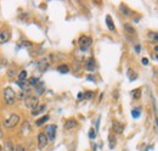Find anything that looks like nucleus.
<instances>
[{"label":"nucleus","mask_w":158,"mask_h":151,"mask_svg":"<svg viewBox=\"0 0 158 151\" xmlns=\"http://www.w3.org/2000/svg\"><path fill=\"white\" fill-rule=\"evenodd\" d=\"M16 98H17V95H16L15 90H13L12 88L6 86V88L3 89V99H4V101H5L6 104H9V105L15 104Z\"/></svg>","instance_id":"f257e3e1"},{"label":"nucleus","mask_w":158,"mask_h":151,"mask_svg":"<svg viewBox=\"0 0 158 151\" xmlns=\"http://www.w3.org/2000/svg\"><path fill=\"white\" fill-rule=\"evenodd\" d=\"M135 51L140 53V51H141V47H140V45H135Z\"/></svg>","instance_id":"2f4dec72"},{"label":"nucleus","mask_w":158,"mask_h":151,"mask_svg":"<svg viewBox=\"0 0 158 151\" xmlns=\"http://www.w3.org/2000/svg\"><path fill=\"white\" fill-rule=\"evenodd\" d=\"M39 82V78H30L29 79V84L30 85H35Z\"/></svg>","instance_id":"c756f323"},{"label":"nucleus","mask_w":158,"mask_h":151,"mask_svg":"<svg viewBox=\"0 0 158 151\" xmlns=\"http://www.w3.org/2000/svg\"><path fill=\"white\" fill-rule=\"evenodd\" d=\"M44 83H40L39 84V86H37V94H43V91H44Z\"/></svg>","instance_id":"bb28decb"},{"label":"nucleus","mask_w":158,"mask_h":151,"mask_svg":"<svg viewBox=\"0 0 158 151\" xmlns=\"http://www.w3.org/2000/svg\"><path fill=\"white\" fill-rule=\"evenodd\" d=\"M45 110H46V106H45V105H42V106H38L35 110H33V111H32V116H35V117H37V116H38V115H40L42 112H44Z\"/></svg>","instance_id":"9b49d317"},{"label":"nucleus","mask_w":158,"mask_h":151,"mask_svg":"<svg viewBox=\"0 0 158 151\" xmlns=\"http://www.w3.org/2000/svg\"><path fill=\"white\" fill-rule=\"evenodd\" d=\"M84 95V98L85 99H91V98H94V91H90V90H88V91H85V93L83 94Z\"/></svg>","instance_id":"393cba45"},{"label":"nucleus","mask_w":158,"mask_h":151,"mask_svg":"<svg viewBox=\"0 0 158 151\" xmlns=\"http://www.w3.org/2000/svg\"><path fill=\"white\" fill-rule=\"evenodd\" d=\"M19 122H20V116L16 115V113H13V115H11L10 117L7 118V120H5L4 126H5L6 128H13Z\"/></svg>","instance_id":"20e7f679"},{"label":"nucleus","mask_w":158,"mask_h":151,"mask_svg":"<svg viewBox=\"0 0 158 151\" xmlns=\"http://www.w3.org/2000/svg\"><path fill=\"white\" fill-rule=\"evenodd\" d=\"M48 121H49V116L45 115V116H43L42 118H39V120L35 121V126H37V127H40V126L45 124V123H46Z\"/></svg>","instance_id":"ddd939ff"},{"label":"nucleus","mask_w":158,"mask_h":151,"mask_svg":"<svg viewBox=\"0 0 158 151\" xmlns=\"http://www.w3.org/2000/svg\"><path fill=\"white\" fill-rule=\"evenodd\" d=\"M83 99V93H79L78 94V100H82Z\"/></svg>","instance_id":"72a5a7b5"},{"label":"nucleus","mask_w":158,"mask_h":151,"mask_svg":"<svg viewBox=\"0 0 158 151\" xmlns=\"http://www.w3.org/2000/svg\"><path fill=\"white\" fill-rule=\"evenodd\" d=\"M22 44H23L24 47H32V45H33V44H32L30 42H23V43H22Z\"/></svg>","instance_id":"473e14b6"},{"label":"nucleus","mask_w":158,"mask_h":151,"mask_svg":"<svg viewBox=\"0 0 158 151\" xmlns=\"http://www.w3.org/2000/svg\"><path fill=\"white\" fill-rule=\"evenodd\" d=\"M27 78V72L23 70V71H21L20 72V75H19V82H24Z\"/></svg>","instance_id":"4be33fe9"},{"label":"nucleus","mask_w":158,"mask_h":151,"mask_svg":"<svg viewBox=\"0 0 158 151\" xmlns=\"http://www.w3.org/2000/svg\"><path fill=\"white\" fill-rule=\"evenodd\" d=\"M7 76L10 77V78H15V77H16V67H15V65H11V67L9 68Z\"/></svg>","instance_id":"dca6fc26"},{"label":"nucleus","mask_w":158,"mask_h":151,"mask_svg":"<svg viewBox=\"0 0 158 151\" xmlns=\"http://www.w3.org/2000/svg\"><path fill=\"white\" fill-rule=\"evenodd\" d=\"M120 11L123 12L124 15H132V11H129V9L126 7L125 5H123V4L120 5Z\"/></svg>","instance_id":"b1692460"},{"label":"nucleus","mask_w":158,"mask_h":151,"mask_svg":"<svg viewBox=\"0 0 158 151\" xmlns=\"http://www.w3.org/2000/svg\"><path fill=\"white\" fill-rule=\"evenodd\" d=\"M10 38H11V33H10L9 29H4V31L0 32V44H4V43L9 42Z\"/></svg>","instance_id":"0eeeda50"},{"label":"nucleus","mask_w":158,"mask_h":151,"mask_svg":"<svg viewBox=\"0 0 158 151\" xmlns=\"http://www.w3.org/2000/svg\"><path fill=\"white\" fill-rule=\"evenodd\" d=\"M108 144H110V149H114L116 145H117L116 136H113V135H110V136H108Z\"/></svg>","instance_id":"2eb2a0df"},{"label":"nucleus","mask_w":158,"mask_h":151,"mask_svg":"<svg viewBox=\"0 0 158 151\" xmlns=\"http://www.w3.org/2000/svg\"><path fill=\"white\" fill-rule=\"evenodd\" d=\"M148 38L153 40V42H157V33L156 32H150V33H148Z\"/></svg>","instance_id":"a878e982"},{"label":"nucleus","mask_w":158,"mask_h":151,"mask_svg":"<svg viewBox=\"0 0 158 151\" xmlns=\"http://www.w3.org/2000/svg\"><path fill=\"white\" fill-rule=\"evenodd\" d=\"M132 96H133V99H135V100H139L140 98H141V89L140 88H136V89H134L132 93Z\"/></svg>","instance_id":"4468645a"},{"label":"nucleus","mask_w":158,"mask_h":151,"mask_svg":"<svg viewBox=\"0 0 158 151\" xmlns=\"http://www.w3.org/2000/svg\"><path fill=\"white\" fill-rule=\"evenodd\" d=\"M78 126V122H77L75 120H67L65 122V129L66 130H71V129H74V128Z\"/></svg>","instance_id":"9d476101"},{"label":"nucleus","mask_w":158,"mask_h":151,"mask_svg":"<svg viewBox=\"0 0 158 151\" xmlns=\"http://www.w3.org/2000/svg\"><path fill=\"white\" fill-rule=\"evenodd\" d=\"M13 151H26V149L22 145H16L13 146Z\"/></svg>","instance_id":"c85d7f7f"},{"label":"nucleus","mask_w":158,"mask_h":151,"mask_svg":"<svg viewBox=\"0 0 158 151\" xmlns=\"http://www.w3.org/2000/svg\"><path fill=\"white\" fill-rule=\"evenodd\" d=\"M118 99V91H114V100Z\"/></svg>","instance_id":"f704fd0d"},{"label":"nucleus","mask_w":158,"mask_h":151,"mask_svg":"<svg viewBox=\"0 0 158 151\" xmlns=\"http://www.w3.org/2000/svg\"><path fill=\"white\" fill-rule=\"evenodd\" d=\"M3 136V129H1V124H0V138Z\"/></svg>","instance_id":"c9c22d12"},{"label":"nucleus","mask_w":158,"mask_h":151,"mask_svg":"<svg viewBox=\"0 0 158 151\" xmlns=\"http://www.w3.org/2000/svg\"><path fill=\"white\" fill-rule=\"evenodd\" d=\"M4 151H13V145L10 140H7L5 143V146H4Z\"/></svg>","instance_id":"412c9836"},{"label":"nucleus","mask_w":158,"mask_h":151,"mask_svg":"<svg viewBox=\"0 0 158 151\" xmlns=\"http://www.w3.org/2000/svg\"><path fill=\"white\" fill-rule=\"evenodd\" d=\"M0 151H3V146L1 145H0Z\"/></svg>","instance_id":"4c0bfd02"},{"label":"nucleus","mask_w":158,"mask_h":151,"mask_svg":"<svg viewBox=\"0 0 158 151\" xmlns=\"http://www.w3.org/2000/svg\"><path fill=\"white\" fill-rule=\"evenodd\" d=\"M128 76H129V79H130V82L135 80V79H136V77H138L136 72H134V71L132 70V68H129V70H128Z\"/></svg>","instance_id":"a211bd4d"},{"label":"nucleus","mask_w":158,"mask_h":151,"mask_svg":"<svg viewBox=\"0 0 158 151\" xmlns=\"http://www.w3.org/2000/svg\"><path fill=\"white\" fill-rule=\"evenodd\" d=\"M124 28H125V31L128 32L129 34H135V33H136V32H135V29H134V27L132 25H129V23H125L124 25Z\"/></svg>","instance_id":"6ab92c4d"},{"label":"nucleus","mask_w":158,"mask_h":151,"mask_svg":"<svg viewBox=\"0 0 158 151\" xmlns=\"http://www.w3.org/2000/svg\"><path fill=\"white\" fill-rule=\"evenodd\" d=\"M88 79H89V80H94V78H93L91 76H89V77H88Z\"/></svg>","instance_id":"e433bc0d"},{"label":"nucleus","mask_w":158,"mask_h":151,"mask_svg":"<svg viewBox=\"0 0 158 151\" xmlns=\"http://www.w3.org/2000/svg\"><path fill=\"white\" fill-rule=\"evenodd\" d=\"M38 67H39V70H42V71L46 70V67H48V62H46V60H45V59H43V60L38 63Z\"/></svg>","instance_id":"aec40b11"},{"label":"nucleus","mask_w":158,"mask_h":151,"mask_svg":"<svg viewBox=\"0 0 158 151\" xmlns=\"http://www.w3.org/2000/svg\"><path fill=\"white\" fill-rule=\"evenodd\" d=\"M57 71L60 73H68L69 72V66L67 65H60L57 67Z\"/></svg>","instance_id":"f3484780"},{"label":"nucleus","mask_w":158,"mask_h":151,"mask_svg":"<svg viewBox=\"0 0 158 151\" xmlns=\"http://www.w3.org/2000/svg\"><path fill=\"white\" fill-rule=\"evenodd\" d=\"M56 126L55 124H51V126H48L45 128V134H46L48 139L49 140H55V136H56Z\"/></svg>","instance_id":"39448f33"},{"label":"nucleus","mask_w":158,"mask_h":151,"mask_svg":"<svg viewBox=\"0 0 158 151\" xmlns=\"http://www.w3.org/2000/svg\"><path fill=\"white\" fill-rule=\"evenodd\" d=\"M141 62H142V65H145V66H147V65H148V60H147L146 57H143L142 60H141Z\"/></svg>","instance_id":"7c9ffc66"},{"label":"nucleus","mask_w":158,"mask_h":151,"mask_svg":"<svg viewBox=\"0 0 158 151\" xmlns=\"http://www.w3.org/2000/svg\"><path fill=\"white\" fill-rule=\"evenodd\" d=\"M106 25H107V27H108V29H110V31H114L116 29L114 23H113V21H112V17L110 15L106 16Z\"/></svg>","instance_id":"f8f14e48"},{"label":"nucleus","mask_w":158,"mask_h":151,"mask_svg":"<svg viewBox=\"0 0 158 151\" xmlns=\"http://www.w3.org/2000/svg\"><path fill=\"white\" fill-rule=\"evenodd\" d=\"M85 70L89 71V72H94L96 70V63H95V60L93 57H89L87 62H85Z\"/></svg>","instance_id":"6e6552de"},{"label":"nucleus","mask_w":158,"mask_h":151,"mask_svg":"<svg viewBox=\"0 0 158 151\" xmlns=\"http://www.w3.org/2000/svg\"><path fill=\"white\" fill-rule=\"evenodd\" d=\"M89 138L90 139H95V138H96V132L94 130V128H91V129L89 130Z\"/></svg>","instance_id":"cd10ccee"},{"label":"nucleus","mask_w":158,"mask_h":151,"mask_svg":"<svg viewBox=\"0 0 158 151\" xmlns=\"http://www.w3.org/2000/svg\"><path fill=\"white\" fill-rule=\"evenodd\" d=\"M78 43H79V45H80V50H82V51H87L88 48L91 47L93 39L90 38V37H88V35H82V37L79 38Z\"/></svg>","instance_id":"f03ea898"},{"label":"nucleus","mask_w":158,"mask_h":151,"mask_svg":"<svg viewBox=\"0 0 158 151\" xmlns=\"http://www.w3.org/2000/svg\"><path fill=\"white\" fill-rule=\"evenodd\" d=\"M140 113H141V108H134L132 111V116L134 118H139L140 117Z\"/></svg>","instance_id":"5701e85b"},{"label":"nucleus","mask_w":158,"mask_h":151,"mask_svg":"<svg viewBox=\"0 0 158 151\" xmlns=\"http://www.w3.org/2000/svg\"><path fill=\"white\" fill-rule=\"evenodd\" d=\"M24 104H26V106L30 108L32 111L33 110H35L38 107V105H39V99L37 96H32V95H29V96H27L24 99Z\"/></svg>","instance_id":"7ed1b4c3"},{"label":"nucleus","mask_w":158,"mask_h":151,"mask_svg":"<svg viewBox=\"0 0 158 151\" xmlns=\"http://www.w3.org/2000/svg\"><path fill=\"white\" fill-rule=\"evenodd\" d=\"M48 141H49V139H48L46 134H45V133H39V135H38V146L40 149H44L45 146L48 145Z\"/></svg>","instance_id":"423d86ee"},{"label":"nucleus","mask_w":158,"mask_h":151,"mask_svg":"<svg viewBox=\"0 0 158 151\" xmlns=\"http://www.w3.org/2000/svg\"><path fill=\"white\" fill-rule=\"evenodd\" d=\"M112 128H113V130L116 132L117 134H122L124 132V126L120 122H118V121H113V122H112Z\"/></svg>","instance_id":"1a4fd4ad"}]
</instances>
